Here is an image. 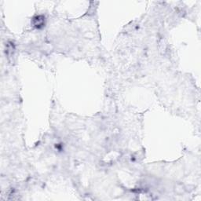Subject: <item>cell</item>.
<instances>
[{"mask_svg": "<svg viewBox=\"0 0 201 201\" xmlns=\"http://www.w3.org/2000/svg\"><path fill=\"white\" fill-rule=\"evenodd\" d=\"M33 24L36 28H39L44 25V17H43L38 16L33 20Z\"/></svg>", "mask_w": 201, "mask_h": 201, "instance_id": "1", "label": "cell"}]
</instances>
